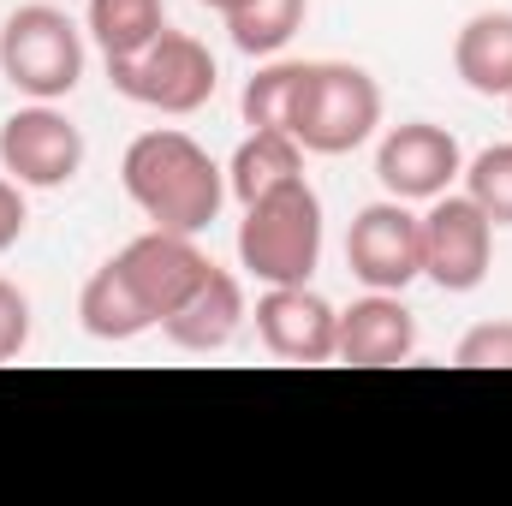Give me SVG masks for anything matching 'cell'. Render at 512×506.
I'll list each match as a JSON object with an SVG mask.
<instances>
[{
  "instance_id": "cell-1",
  "label": "cell",
  "mask_w": 512,
  "mask_h": 506,
  "mask_svg": "<svg viewBox=\"0 0 512 506\" xmlns=\"http://www.w3.org/2000/svg\"><path fill=\"white\" fill-rule=\"evenodd\" d=\"M120 179H126V197L143 209L149 227L191 233V239L227 203V173L215 167V155L197 137H185L173 126L131 137L126 161H120Z\"/></svg>"
},
{
  "instance_id": "cell-2",
  "label": "cell",
  "mask_w": 512,
  "mask_h": 506,
  "mask_svg": "<svg viewBox=\"0 0 512 506\" xmlns=\"http://www.w3.org/2000/svg\"><path fill=\"white\" fill-rule=\"evenodd\" d=\"M322 262V197L310 179H286L268 197L245 203L239 221V268L262 286H310Z\"/></svg>"
},
{
  "instance_id": "cell-3",
  "label": "cell",
  "mask_w": 512,
  "mask_h": 506,
  "mask_svg": "<svg viewBox=\"0 0 512 506\" xmlns=\"http://www.w3.org/2000/svg\"><path fill=\"white\" fill-rule=\"evenodd\" d=\"M382 126V84L364 66L346 60H310L292 90L286 131L298 137L304 155H352Z\"/></svg>"
},
{
  "instance_id": "cell-4",
  "label": "cell",
  "mask_w": 512,
  "mask_h": 506,
  "mask_svg": "<svg viewBox=\"0 0 512 506\" xmlns=\"http://www.w3.org/2000/svg\"><path fill=\"white\" fill-rule=\"evenodd\" d=\"M0 72L30 102H60L84 78V36L60 6H18L0 24Z\"/></svg>"
},
{
  "instance_id": "cell-5",
  "label": "cell",
  "mask_w": 512,
  "mask_h": 506,
  "mask_svg": "<svg viewBox=\"0 0 512 506\" xmlns=\"http://www.w3.org/2000/svg\"><path fill=\"white\" fill-rule=\"evenodd\" d=\"M108 78L114 90L137 102V108H155V114H197L209 108L221 72H215V54L191 36V30H161L143 54L131 60H108Z\"/></svg>"
},
{
  "instance_id": "cell-6",
  "label": "cell",
  "mask_w": 512,
  "mask_h": 506,
  "mask_svg": "<svg viewBox=\"0 0 512 506\" xmlns=\"http://www.w3.org/2000/svg\"><path fill=\"white\" fill-rule=\"evenodd\" d=\"M495 262V221L471 203L441 191L435 209L423 215V274L441 292H477Z\"/></svg>"
},
{
  "instance_id": "cell-7",
  "label": "cell",
  "mask_w": 512,
  "mask_h": 506,
  "mask_svg": "<svg viewBox=\"0 0 512 506\" xmlns=\"http://www.w3.org/2000/svg\"><path fill=\"white\" fill-rule=\"evenodd\" d=\"M78 167H84V131L60 108L36 102L0 126V173L6 179H18L30 191H60L78 179Z\"/></svg>"
},
{
  "instance_id": "cell-8",
  "label": "cell",
  "mask_w": 512,
  "mask_h": 506,
  "mask_svg": "<svg viewBox=\"0 0 512 506\" xmlns=\"http://www.w3.org/2000/svg\"><path fill=\"white\" fill-rule=\"evenodd\" d=\"M346 268L370 292H405L423 274V215H411L399 197L358 209L346 233Z\"/></svg>"
},
{
  "instance_id": "cell-9",
  "label": "cell",
  "mask_w": 512,
  "mask_h": 506,
  "mask_svg": "<svg viewBox=\"0 0 512 506\" xmlns=\"http://www.w3.org/2000/svg\"><path fill=\"white\" fill-rule=\"evenodd\" d=\"M459 173H465L459 137L447 126H429V120L393 126L382 137V149H376V179H382L387 197H399V203H435Z\"/></svg>"
},
{
  "instance_id": "cell-10",
  "label": "cell",
  "mask_w": 512,
  "mask_h": 506,
  "mask_svg": "<svg viewBox=\"0 0 512 506\" xmlns=\"http://www.w3.org/2000/svg\"><path fill=\"white\" fill-rule=\"evenodd\" d=\"M114 262H120V274L131 280L137 304L155 316V328H161V322L203 286V274H209V256L197 251V239H191V233H167V227L137 233Z\"/></svg>"
},
{
  "instance_id": "cell-11",
  "label": "cell",
  "mask_w": 512,
  "mask_h": 506,
  "mask_svg": "<svg viewBox=\"0 0 512 506\" xmlns=\"http://www.w3.org/2000/svg\"><path fill=\"white\" fill-rule=\"evenodd\" d=\"M256 340L280 364H328L340 346V310L310 286H268L256 298Z\"/></svg>"
},
{
  "instance_id": "cell-12",
  "label": "cell",
  "mask_w": 512,
  "mask_h": 506,
  "mask_svg": "<svg viewBox=\"0 0 512 506\" xmlns=\"http://www.w3.org/2000/svg\"><path fill=\"white\" fill-rule=\"evenodd\" d=\"M417 352V316L399 304V292H370L352 310H340V346L334 358L358 370H387Z\"/></svg>"
},
{
  "instance_id": "cell-13",
  "label": "cell",
  "mask_w": 512,
  "mask_h": 506,
  "mask_svg": "<svg viewBox=\"0 0 512 506\" xmlns=\"http://www.w3.org/2000/svg\"><path fill=\"white\" fill-rule=\"evenodd\" d=\"M245 286H239V274H227V268H215L209 262V274H203V286L161 322V334L179 346V352H227L233 340H239V328H245Z\"/></svg>"
},
{
  "instance_id": "cell-14",
  "label": "cell",
  "mask_w": 512,
  "mask_h": 506,
  "mask_svg": "<svg viewBox=\"0 0 512 506\" xmlns=\"http://www.w3.org/2000/svg\"><path fill=\"white\" fill-rule=\"evenodd\" d=\"M453 72L477 96H512V12H477L465 18L453 42Z\"/></svg>"
},
{
  "instance_id": "cell-15",
  "label": "cell",
  "mask_w": 512,
  "mask_h": 506,
  "mask_svg": "<svg viewBox=\"0 0 512 506\" xmlns=\"http://www.w3.org/2000/svg\"><path fill=\"white\" fill-rule=\"evenodd\" d=\"M78 322H84L90 340H108V346H126V340H137V334L155 328V316L137 304L131 280L120 274V262H102V268L84 280V292H78Z\"/></svg>"
},
{
  "instance_id": "cell-16",
  "label": "cell",
  "mask_w": 512,
  "mask_h": 506,
  "mask_svg": "<svg viewBox=\"0 0 512 506\" xmlns=\"http://www.w3.org/2000/svg\"><path fill=\"white\" fill-rule=\"evenodd\" d=\"M286 179H304V149H298L292 131H251V137L239 143L233 167H227V191H233L239 203L268 197V191L286 185Z\"/></svg>"
},
{
  "instance_id": "cell-17",
  "label": "cell",
  "mask_w": 512,
  "mask_h": 506,
  "mask_svg": "<svg viewBox=\"0 0 512 506\" xmlns=\"http://www.w3.org/2000/svg\"><path fill=\"white\" fill-rule=\"evenodd\" d=\"M167 30V6L161 0H90V36L108 60L143 54L155 36Z\"/></svg>"
},
{
  "instance_id": "cell-18",
  "label": "cell",
  "mask_w": 512,
  "mask_h": 506,
  "mask_svg": "<svg viewBox=\"0 0 512 506\" xmlns=\"http://www.w3.org/2000/svg\"><path fill=\"white\" fill-rule=\"evenodd\" d=\"M304 12H310V0H239L227 12V36H233L239 54H256L262 60V54H280L298 36Z\"/></svg>"
},
{
  "instance_id": "cell-19",
  "label": "cell",
  "mask_w": 512,
  "mask_h": 506,
  "mask_svg": "<svg viewBox=\"0 0 512 506\" xmlns=\"http://www.w3.org/2000/svg\"><path fill=\"white\" fill-rule=\"evenodd\" d=\"M298 60H274V66H262L251 84H245V96H239V108H245V126L251 131H286V114H292V90H298Z\"/></svg>"
},
{
  "instance_id": "cell-20",
  "label": "cell",
  "mask_w": 512,
  "mask_h": 506,
  "mask_svg": "<svg viewBox=\"0 0 512 506\" xmlns=\"http://www.w3.org/2000/svg\"><path fill=\"white\" fill-rule=\"evenodd\" d=\"M465 197H471L495 227H512V143H489V149L465 167Z\"/></svg>"
},
{
  "instance_id": "cell-21",
  "label": "cell",
  "mask_w": 512,
  "mask_h": 506,
  "mask_svg": "<svg viewBox=\"0 0 512 506\" xmlns=\"http://www.w3.org/2000/svg\"><path fill=\"white\" fill-rule=\"evenodd\" d=\"M453 364H465V370H512V322H477L453 346Z\"/></svg>"
},
{
  "instance_id": "cell-22",
  "label": "cell",
  "mask_w": 512,
  "mask_h": 506,
  "mask_svg": "<svg viewBox=\"0 0 512 506\" xmlns=\"http://www.w3.org/2000/svg\"><path fill=\"white\" fill-rule=\"evenodd\" d=\"M24 346H30V298L12 280H0V364H12Z\"/></svg>"
},
{
  "instance_id": "cell-23",
  "label": "cell",
  "mask_w": 512,
  "mask_h": 506,
  "mask_svg": "<svg viewBox=\"0 0 512 506\" xmlns=\"http://www.w3.org/2000/svg\"><path fill=\"white\" fill-rule=\"evenodd\" d=\"M24 221H30V215H24V185L0 173V256L24 239Z\"/></svg>"
},
{
  "instance_id": "cell-24",
  "label": "cell",
  "mask_w": 512,
  "mask_h": 506,
  "mask_svg": "<svg viewBox=\"0 0 512 506\" xmlns=\"http://www.w3.org/2000/svg\"><path fill=\"white\" fill-rule=\"evenodd\" d=\"M197 6H209V12H221V18H227V12H233L239 0H197Z\"/></svg>"
},
{
  "instance_id": "cell-25",
  "label": "cell",
  "mask_w": 512,
  "mask_h": 506,
  "mask_svg": "<svg viewBox=\"0 0 512 506\" xmlns=\"http://www.w3.org/2000/svg\"><path fill=\"white\" fill-rule=\"evenodd\" d=\"M507 108H512V96H507Z\"/></svg>"
}]
</instances>
